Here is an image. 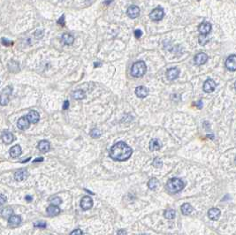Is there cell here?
I'll use <instances>...</instances> for the list:
<instances>
[{"label":"cell","mask_w":236,"mask_h":235,"mask_svg":"<svg viewBox=\"0 0 236 235\" xmlns=\"http://www.w3.org/2000/svg\"><path fill=\"white\" fill-rule=\"evenodd\" d=\"M164 15H165V12H164L163 8L158 7V8H155L153 11L150 12L149 17L153 21H158L164 18Z\"/></svg>","instance_id":"cell-5"},{"label":"cell","mask_w":236,"mask_h":235,"mask_svg":"<svg viewBox=\"0 0 236 235\" xmlns=\"http://www.w3.org/2000/svg\"><path fill=\"white\" fill-rule=\"evenodd\" d=\"M72 96L74 99H76V100H83V99L85 98L86 94H85V92H84L83 90L79 89V90L74 91V92L73 93V95H72Z\"/></svg>","instance_id":"cell-26"},{"label":"cell","mask_w":236,"mask_h":235,"mask_svg":"<svg viewBox=\"0 0 236 235\" xmlns=\"http://www.w3.org/2000/svg\"><path fill=\"white\" fill-rule=\"evenodd\" d=\"M2 43H3L4 45H6V46H9V45L12 44L10 41H8V40H6V39H5V38L2 39Z\"/></svg>","instance_id":"cell-39"},{"label":"cell","mask_w":236,"mask_h":235,"mask_svg":"<svg viewBox=\"0 0 236 235\" xmlns=\"http://www.w3.org/2000/svg\"><path fill=\"white\" fill-rule=\"evenodd\" d=\"M235 164H236V157H235Z\"/></svg>","instance_id":"cell-45"},{"label":"cell","mask_w":236,"mask_h":235,"mask_svg":"<svg viewBox=\"0 0 236 235\" xmlns=\"http://www.w3.org/2000/svg\"><path fill=\"white\" fill-rule=\"evenodd\" d=\"M149 88L147 87H144V86H140V87H136L135 89V94L139 98H144L146 97L149 95Z\"/></svg>","instance_id":"cell-12"},{"label":"cell","mask_w":236,"mask_h":235,"mask_svg":"<svg viewBox=\"0 0 236 235\" xmlns=\"http://www.w3.org/2000/svg\"><path fill=\"white\" fill-rule=\"evenodd\" d=\"M38 148L41 152L46 153V152L49 151L50 148V144L47 141H41L38 144Z\"/></svg>","instance_id":"cell-22"},{"label":"cell","mask_w":236,"mask_h":235,"mask_svg":"<svg viewBox=\"0 0 236 235\" xmlns=\"http://www.w3.org/2000/svg\"><path fill=\"white\" fill-rule=\"evenodd\" d=\"M132 148L124 142H119L110 149V157L116 161H126L132 155Z\"/></svg>","instance_id":"cell-1"},{"label":"cell","mask_w":236,"mask_h":235,"mask_svg":"<svg viewBox=\"0 0 236 235\" xmlns=\"http://www.w3.org/2000/svg\"><path fill=\"white\" fill-rule=\"evenodd\" d=\"M8 223H9V225L11 227H17L19 226L21 223V219L20 216H17V215H12L11 218H9V220H8Z\"/></svg>","instance_id":"cell-16"},{"label":"cell","mask_w":236,"mask_h":235,"mask_svg":"<svg viewBox=\"0 0 236 235\" xmlns=\"http://www.w3.org/2000/svg\"><path fill=\"white\" fill-rule=\"evenodd\" d=\"M181 209L183 215H189L193 211V207L189 203H184L181 206Z\"/></svg>","instance_id":"cell-25"},{"label":"cell","mask_w":236,"mask_h":235,"mask_svg":"<svg viewBox=\"0 0 236 235\" xmlns=\"http://www.w3.org/2000/svg\"><path fill=\"white\" fill-rule=\"evenodd\" d=\"M147 66L143 61H137L132 66L131 74L134 77H142L145 74Z\"/></svg>","instance_id":"cell-3"},{"label":"cell","mask_w":236,"mask_h":235,"mask_svg":"<svg viewBox=\"0 0 236 235\" xmlns=\"http://www.w3.org/2000/svg\"><path fill=\"white\" fill-rule=\"evenodd\" d=\"M27 118H28V121H29L30 123L35 124V123H37V122H38L39 119H40V116H39V113L37 111H35V110H30L28 113Z\"/></svg>","instance_id":"cell-17"},{"label":"cell","mask_w":236,"mask_h":235,"mask_svg":"<svg viewBox=\"0 0 236 235\" xmlns=\"http://www.w3.org/2000/svg\"><path fill=\"white\" fill-rule=\"evenodd\" d=\"M184 186H185V184L181 180L178 178H173L168 181L166 184V189L172 194H176L178 192L181 191L184 188Z\"/></svg>","instance_id":"cell-2"},{"label":"cell","mask_w":236,"mask_h":235,"mask_svg":"<svg viewBox=\"0 0 236 235\" xmlns=\"http://www.w3.org/2000/svg\"><path fill=\"white\" fill-rule=\"evenodd\" d=\"M69 107V101L68 100H66L64 102V104H63V110H67Z\"/></svg>","instance_id":"cell-40"},{"label":"cell","mask_w":236,"mask_h":235,"mask_svg":"<svg viewBox=\"0 0 236 235\" xmlns=\"http://www.w3.org/2000/svg\"><path fill=\"white\" fill-rule=\"evenodd\" d=\"M93 206V201L89 196H84L81 201V207L83 209H89Z\"/></svg>","instance_id":"cell-7"},{"label":"cell","mask_w":236,"mask_h":235,"mask_svg":"<svg viewBox=\"0 0 236 235\" xmlns=\"http://www.w3.org/2000/svg\"><path fill=\"white\" fill-rule=\"evenodd\" d=\"M90 135H91V137H93V138H98L101 135V131L99 129H97V128H94L90 132Z\"/></svg>","instance_id":"cell-31"},{"label":"cell","mask_w":236,"mask_h":235,"mask_svg":"<svg viewBox=\"0 0 236 235\" xmlns=\"http://www.w3.org/2000/svg\"><path fill=\"white\" fill-rule=\"evenodd\" d=\"M34 226L37 227V228H45L46 227V223L44 222V221H37L34 224Z\"/></svg>","instance_id":"cell-33"},{"label":"cell","mask_w":236,"mask_h":235,"mask_svg":"<svg viewBox=\"0 0 236 235\" xmlns=\"http://www.w3.org/2000/svg\"><path fill=\"white\" fill-rule=\"evenodd\" d=\"M208 60V56L206 53L204 52H201V53H198L197 55H196L195 57V63L197 65V66H200V65H203L205 64Z\"/></svg>","instance_id":"cell-9"},{"label":"cell","mask_w":236,"mask_h":235,"mask_svg":"<svg viewBox=\"0 0 236 235\" xmlns=\"http://www.w3.org/2000/svg\"><path fill=\"white\" fill-rule=\"evenodd\" d=\"M28 175V172L26 170H19L14 173V179L17 181H24L25 179H27Z\"/></svg>","instance_id":"cell-18"},{"label":"cell","mask_w":236,"mask_h":235,"mask_svg":"<svg viewBox=\"0 0 236 235\" xmlns=\"http://www.w3.org/2000/svg\"><path fill=\"white\" fill-rule=\"evenodd\" d=\"M118 235H126V232L125 230H120V231H119Z\"/></svg>","instance_id":"cell-41"},{"label":"cell","mask_w":236,"mask_h":235,"mask_svg":"<svg viewBox=\"0 0 236 235\" xmlns=\"http://www.w3.org/2000/svg\"><path fill=\"white\" fill-rule=\"evenodd\" d=\"M235 88H236V82H235Z\"/></svg>","instance_id":"cell-46"},{"label":"cell","mask_w":236,"mask_h":235,"mask_svg":"<svg viewBox=\"0 0 236 235\" xmlns=\"http://www.w3.org/2000/svg\"><path fill=\"white\" fill-rule=\"evenodd\" d=\"M70 235H83V232H82V230L76 229V230H73Z\"/></svg>","instance_id":"cell-35"},{"label":"cell","mask_w":236,"mask_h":235,"mask_svg":"<svg viewBox=\"0 0 236 235\" xmlns=\"http://www.w3.org/2000/svg\"><path fill=\"white\" fill-rule=\"evenodd\" d=\"M12 91V87L11 86H8L6 87L3 91L2 93L0 94V104L5 106L6 104H8L9 102V97L11 96Z\"/></svg>","instance_id":"cell-4"},{"label":"cell","mask_w":236,"mask_h":235,"mask_svg":"<svg viewBox=\"0 0 236 235\" xmlns=\"http://www.w3.org/2000/svg\"><path fill=\"white\" fill-rule=\"evenodd\" d=\"M180 75V71H179V69L178 68H176V67H173V68H170L167 73H166V76L168 78V80H175L178 78V76Z\"/></svg>","instance_id":"cell-15"},{"label":"cell","mask_w":236,"mask_h":235,"mask_svg":"<svg viewBox=\"0 0 236 235\" xmlns=\"http://www.w3.org/2000/svg\"><path fill=\"white\" fill-rule=\"evenodd\" d=\"M161 142L158 139H151V141L149 142V149L151 151H155V150H158L161 148Z\"/></svg>","instance_id":"cell-20"},{"label":"cell","mask_w":236,"mask_h":235,"mask_svg":"<svg viewBox=\"0 0 236 235\" xmlns=\"http://www.w3.org/2000/svg\"><path fill=\"white\" fill-rule=\"evenodd\" d=\"M2 140L6 144H10V143H12V142L14 141V136L10 132H5L2 134Z\"/></svg>","instance_id":"cell-21"},{"label":"cell","mask_w":236,"mask_h":235,"mask_svg":"<svg viewBox=\"0 0 236 235\" xmlns=\"http://www.w3.org/2000/svg\"><path fill=\"white\" fill-rule=\"evenodd\" d=\"M6 202V197L4 195L0 194V205H3Z\"/></svg>","instance_id":"cell-37"},{"label":"cell","mask_w":236,"mask_h":235,"mask_svg":"<svg viewBox=\"0 0 236 235\" xmlns=\"http://www.w3.org/2000/svg\"><path fill=\"white\" fill-rule=\"evenodd\" d=\"M135 37H136V38H140V37L143 35V32H142V30H140V29H136V30H135Z\"/></svg>","instance_id":"cell-36"},{"label":"cell","mask_w":236,"mask_h":235,"mask_svg":"<svg viewBox=\"0 0 236 235\" xmlns=\"http://www.w3.org/2000/svg\"><path fill=\"white\" fill-rule=\"evenodd\" d=\"M225 66L229 71H236V55H232L226 59Z\"/></svg>","instance_id":"cell-6"},{"label":"cell","mask_w":236,"mask_h":235,"mask_svg":"<svg viewBox=\"0 0 236 235\" xmlns=\"http://www.w3.org/2000/svg\"><path fill=\"white\" fill-rule=\"evenodd\" d=\"M2 216L5 218V219H9V218H11L12 216V214H13V209L11 208V207H6V208L3 209V210H2Z\"/></svg>","instance_id":"cell-27"},{"label":"cell","mask_w":236,"mask_h":235,"mask_svg":"<svg viewBox=\"0 0 236 235\" xmlns=\"http://www.w3.org/2000/svg\"><path fill=\"white\" fill-rule=\"evenodd\" d=\"M61 41L64 44H66V45H70L73 43L74 41V38L73 36L70 35V34H64L61 37Z\"/></svg>","instance_id":"cell-24"},{"label":"cell","mask_w":236,"mask_h":235,"mask_svg":"<svg viewBox=\"0 0 236 235\" xmlns=\"http://www.w3.org/2000/svg\"><path fill=\"white\" fill-rule=\"evenodd\" d=\"M175 210L172 209H166L165 212V218L167 219H172L175 218Z\"/></svg>","instance_id":"cell-29"},{"label":"cell","mask_w":236,"mask_h":235,"mask_svg":"<svg viewBox=\"0 0 236 235\" xmlns=\"http://www.w3.org/2000/svg\"><path fill=\"white\" fill-rule=\"evenodd\" d=\"M58 23H59V25H61V26H64V25H65V16H64V15L61 16V18L59 20Z\"/></svg>","instance_id":"cell-38"},{"label":"cell","mask_w":236,"mask_h":235,"mask_svg":"<svg viewBox=\"0 0 236 235\" xmlns=\"http://www.w3.org/2000/svg\"><path fill=\"white\" fill-rule=\"evenodd\" d=\"M216 88V83L212 79H208L203 84V90L207 93L212 92Z\"/></svg>","instance_id":"cell-8"},{"label":"cell","mask_w":236,"mask_h":235,"mask_svg":"<svg viewBox=\"0 0 236 235\" xmlns=\"http://www.w3.org/2000/svg\"><path fill=\"white\" fill-rule=\"evenodd\" d=\"M29 124H30V122L28 121L27 117H21V118L18 120L17 126H18V127H19L21 130H26V129H28V127H29Z\"/></svg>","instance_id":"cell-13"},{"label":"cell","mask_w":236,"mask_h":235,"mask_svg":"<svg viewBox=\"0 0 236 235\" xmlns=\"http://www.w3.org/2000/svg\"><path fill=\"white\" fill-rule=\"evenodd\" d=\"M21 148L20 145H15L10 149V156L12 157H18L21 155Z\"/></svg>","instance_id":"cell-23"},{"label":"cell","mask_w":236,"mask_h":235,"mask_svg":"<svg viewBox=\"0 0 236 235\" xmlns=\"http://www.w3.org/2000/svg\"><path fill=\"white\" fill-rule=\"evenodd\" d=\"M153 165L156 168H161L163 166V163L159 158H155L153 161Z\"/></svg>","instance_id":"cell-32"},{"label":"cell","mask_w":236,"mask_h":235,"mask_svg":"<svg viewBox=\"0 0 236 235\" xmlns=\"http://www.w3.org/2000/svg\"><path fill=\"white\" fill-rule=\"evenodd\" d=\"M198 30H199V32L202 34L203 35H207V34L210 32V30H211V24L207 21L203 22V23H201V25L198 27Z\"/></svg>","instance_id":"cell-11"},{"label":"cell","mask_w":236,"mask_h":235,"mask_svg":"<svg viewBox=\"0 0 236 235\" xmlns=\"http://www.w3.org/2000/svg\"><path fill=\"white\" fill-rule=\"evenodd\" d=\"M196 104H197V107L200 109V108H202V104H203V103H202V101H199L198 103H196Z\"/></svg>","instance_id":"cell-43"},{"label":"cell","mask_w":236,"mask_h":235,"mask_svg":"<svg viewBox=\"0 0 236 235\" xmlns=\"http://www.w3.org/2000/svg\"><path fill=\"white\" fill-rule=\"evenodd\" d=\"M26 200H27L28 202H31V201H32V197L31 196H26Z\"/></svg>","instance_id":"cell-44"},{"label":"cell","mask_w":236,"mask_h":235,"mask_svg":"<svg viewBox=\"0 0 236 235\" xmlns=\"http://www.w3.org/2000/svg\"><path fill=\"white\" fill-rule=\"evenodd\" d=\"M220 214H221V212H220V210L219 209L212 208L208 211V217L210 219H211L213 221H216V220H218V219H219Z\"/></svg>","instance_id":"cell-14"},{"label":"cell","mask_w":236,"mask_h":235,"mask_svg":"<svg viewBox=\"0 0 236 235\" xmlns=\"http://www.w3.org/2000/svg\"><path fill=\"white\" fill-rule=\"evenodd\" d=\"M61 202H62V201H61L59 197H53V198L50 199V203L54 206H59V204H61Z\"/></svg>","instance_id":"cell-30"},{"label":"cell","mask_w":236,"mask_h":235,"mask_svg":"<svg viewBox=\"0 0 236 235\" xmlns=\"http://www.w3.org/2000/svg\"><path fill=\"white\" fill-rule=\"evenodd\" d=\"M141 235H146V234H141Z\"/></svg>","instance_id":"cell-47"},{"label":"cell","mask_w":236,"mask_h":235,"mask_svg":"<svg viewBox=\"0 0 236 235\" xmlns=\"http://www.w3.org/2000/svg\"><path fill=\"white\" fill-rule=\"evenodd\" d=\"M158 186V181L156 178H152V179H150V180L149 181L148 186L149 189L155 190Z\"/></svg>","instance_id":"cell-28"},{"label":"cell","mask_w":236,"mask_h":235,"mask_svg":"<svg viewBox=\"0 0 236 235\" xmlns=\"http://www.w3.org/2000/svg\"><path fill=\"white\" fill-rule=\"evenodd\" d=\"M199 42H200V44H202V45H204L206 44L208 42V39L206 37V35H201L200 38H199Z\"/></svg>","instance_id":"cell-34"},{"label":"cell","mask_w":236,"mask_h":235,"mask_svg":"<svg viewBox=\"0 0 236 235\" xmlns=\"http://www.w3.org/2000/svg\"><path fill=\"white\" fill-rule=\"evenodd\" d=\"M126 13H127L128 17H130L131 19H135L140 14V9L136 6H131L128 7Z\"/></svg>","instance_id":"cell-10"},{"label":"cell","mask_w":236,"mask_h":235,"mask_svg":"<svg viewBox=\"0 0 236 235\" xmlns=\"http://www.w3.org/2000/svg\"><path fill=\"white\" fill-rule=\"evenodd\" d=\"M43 161H44V158H43V157H40V158L35 159V160H34V163H37V162H43Z\"/></svg>","instance_id":"cell-42"},{"label":"cell","mask_w":236,"mask_h":235,"mask_svg":"<svg viewBox=\"0 0 236 235\" xmlns=\"http://www.w3.org/2000/svg\"><path fill=\"white\" fill-rule=\"evenodd\" d=\"M47 214L50 217H54L60 213V209L59 206H54V205H50L49 207L46 209Z\"/></svg>","instance_id":"cell-19"}]
</instances>
